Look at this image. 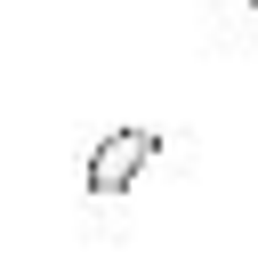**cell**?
<instances>
[{
  "label": "cell",
  "mask_w": 258,
  "mask_h": 258,
  "mask_svg": "<svg viewBox=\"0 0 258 258\" xmlns=\"http://www.w3.org/2000/svg\"><path fill=\"white\" fill-rule=\"evenodd\" d=\"M161 153V137L153 129H113L97 153H89V169H81V185H89V202H113V194H129L137 177H145V161Z\"/></svg>",
  "instance_id": "6da1fadb"
},
{
  "label": "cell",
  "mask_w": 258,
  "mask_h": 258,
  "mask_svg": "<svg viewBox=\"0 0 258 258\" xmlns=\"http://www.w3.org/2000/svg\"><path fill=\"white\" fill-rule=\"evenodd\" d=\"M242 8H250V16H258V0H242Z\"/></svg>",
  "instance_id": "7a4b0ae2"
}]
</instances>
